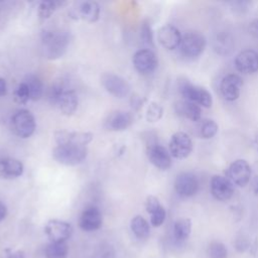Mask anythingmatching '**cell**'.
<instances>
[{"label": "cell", "mask_w": 258, "mask_h": 258, "mask_svg": "<svg viewBox=\"0 0 258 258\" xmlns=\"http://www.w3.org/2000/svg\"><path fill=\"white\" fill-rule=\"evenodd\" d=\"M94 138L93 133L85 131L58 130L54 132V140L57 145L87 146Z\"/></svg>", "instance_id": "13"}, {"label": "cell", "mask_w": 258, "mask_h": 258, "mask_svg": "<svg viewBox=\"0 0 258 258\" xmlns=\"http://www.w3.org/2000/svg\"><path fill=\"white\" fill-rule=\"evenodd\" d=\"M88 155L87 146L56 145L52 149V157L60 164L74 166L82 163Z\"/></svg>", "instance_id": "3"}, {"label": "cell", "mask_w": 258, "mask_h": 258, "mask_svg": "<svg viewBox=\"0 0 258 258\" xmlns=\"http://www.w3.org/2000/svg\"><path fill=\"white\" fill-rule=\"evenodd\" d=\"M182 34L180 31L171 24L161 26L157 31V40L167 50H173L179 47Z\"/></svg>", "instance_id": "19"}, {"label": "cell", "mask_w": 258, "mask_h": 258, "mask_svg": "<svg viewBox=\"0 0 258 258\" xmlns=\"http://www.w3.org/2000/svg\"><path fill=\"white\" fill-rule=\"evenodd\" d=\"M235 67L239 73L252 75L258 72V52L254 49H244L235 57Z\"/></svg>", "instance_id": "18"}, {"label": "cell", "mask_w": 258, "mask_h": 258, "mask_svg": "<svg viewBox=\"0 0 258 258\" xmlns=\"http://www.w3.org/2000/svg\"><path fill=\"white\" fill-rule=\"evenodd\" d=\"M23 163L14 157L0 158V178L14 179L22 175Z\"/></svg>", "instance_id": "21"}, {"label": "cell", "mask_w": 258, "mask_h": 258, "mask_svg": "<svg viewBox=\"0 0 258 258\" xmlns=\"http://www.w3.org/2000/svg\"><path fill=\"white\" fill-rule=\"evenodd\" d=\"M252 190L255 195H258V176H255L253 179H252Z\"/></svg>", "instance_id": "41"}, {"label": "cell", "mask_w": 258, "mask_h": 258, "mask_svg": "<svg viewBox=\"0 0 258 258\" xmlns=\"http://www.w3.org/2000/svg\"><path fill=\"white\" fill-rule=\"evenodd\" d=\"M162 115H163V108L160 104L156 102H151L148 105L146 114H145L146 120L148 122H151V123L157 122L162 118Z\"/></svg>", "instance_id": "32"}, {"label": "cell", "mask_w": 258, "mask_h": 258, "mask_svg": "<svg viewBox=\"0 0 258 258\" xmlns=\"http://www.w3.org/2000/svg\"><path fill=\"white\" fill-rule=\"evenodd\" d=\"M103 217L101 211L94 206L87 207L81 214L79 226L83 231L94 232L102 227Z\"/></svg>", "instance_id": "20"}, {"label": "cell", "mask_w": 258, "mask_h": 258, "mask_svg": "<svg viewBox=\"0 0 258 258\" xmlns=\"http://www.w3.org/2000/svg\"><path fill=\"white\" fill-rule=\"evenodd\" d=\"M194 148L191 138L185 132L178 131L172 134L168 143V151L175 159H184L189 156Z\"/></svg>", "instance_id": "8"}, {"label": "cell", "mask_w": 258, "mask_h": 258, "mask_svg": "<svg viewBox=\"0 0 258 258\" xmlns=\"http://www.w3.org/2000/svg\"><path fill=\"white\" fill-rule=\"evenodd\" d=\"M191 233V221L188 218L177 219L172 227V234L177 242L185 241Z\"/></svg>", "instance_id": "24"}, {"label": "cell", "mask_w": 258, "mask_h": 258, "mask_svg": "<svg viewBox=\"0 0 258 258\" xmlns=\"http://www.w3.org/2000/svg\"><path fill=\"white\" fill-rule=\"evenodd\" d=\"M69 246L67 242H50L45 248L46 258H68Z\"/></svg>", "instance_id": "28"}, {"label": "cell", "mask_w": 258, "mask_h": 258, "mask_svg": "<svg viewBox=\"0 0 258 258\" xmlns=\"http://www.w3.org/2000/svg\"><path fill=\"white\" fill-rule=\"evenodd\" d=\"M48 99L51 105L57 107L64 116L74 115L78 109L79 99L77 93L68 89L61 83H55L50 87Z\"/></svg>", "instance_id": "2"}, {"label": "cell", "mask_w": 258, "mask_h": 258, "mask_svg": "<svg viewBox=\"0 0 258 258\" xmlns=\"http://www.w3.org/2000/svg\"><path fill=\"white\" fill-rule=\"evenodd\" d=\"M243 86L242 78L237 74L226 75L220 83V92L222 97L229 102H233L240 97Z\"/></svg>", "instance_id": "17"}, {"label": "cell", "mask_w": 258, "mask_h": 258, "mask_svg": "<svg viewBox=\"0 0 258 258\" xmlns=\"http://www.w3.org/2000/svg\"><path fill=\"white\" fill-rule=\"evenodd\" d=\"M233 184L245 186L251 180V166L245 159H236L228 168L227 176Z\"/></svg>", "instance_id": "15"}, {"label": "cell", "mask_w": 258, "mask_h": 258, "mask_svg": "<svg viewBox=\"0 0 258 258\" xmlns=\"http://www.w3.org/2000/svg\"><path fill=\"white\" fill-rule=\"evenodd\" d=\"M130 228L138 239H146L150 234V226L142 216H135L130 222Z\"/></svg>", "instance_id": "25"}, {"label": "cell", "mask_w": 258, "mask_h": 258, "mask_svg": "<svg viewBox=\"0 0 258 258\" xmlns=\"http://www.w3.org/2000/svg\"><path fill=\"white\" fill-rule=\"evenodd\" d=\"M148 160L158 169L166 170L171 166V155L163 145L158 143H150L146 148Z\"/></svg>", "instance_id": "16"}, {"label": "cell", "mask_w": 258, "mask_h": 258, "mask_svg": "<svg viewBox=\"0 0 258 258\" xmlns=\"http://www.w3.org/2000/svg\"><path fill=\"white\" fill-rule=\"evenodd\" d=\"M206 45L207 39L203 33L196 30H188L182 34L179 48L183 56L195 58L204 52Z\"/></svg>", "instance_id": "4"}, {"label": "cell", "mask_w": 258, "mask_h": 258, "mask_svg": "<svg viewBox=\"0 0 258 258\" xmlns=\"http://www.w3.org/2000/svg\"><path fill=\"white\" fill-rule=\"evenodd\" d=\"M23 82L26 84L29 94H30V100L37 101L42 97L43 94V84L41 80L35 76V75H28Z\"/></svg>", "instance_id": "26"}, {"label": "cell", "mask_w": 258, "mask_h": 258, "mask_svg": "<svg viewBox=\"0 0 258 258\" xmlns=\"http://www.w3.org/2000/svg\"><path fill=\"white\" fill-rule=\"evenodd\" d=\"M13 99L19 105H24L30 100L29 90L24 82H21L16 86L13 92Z\"/></svg>", "instance_id": "31"}, {"label": "cell", "mask_w": 258, "mask_h": 258, "mask_svg": "<svg viewBox=\"0 0 258 258\" xmlns=\"http://www.w3.org/2000/svg\"><path fill=\"white\" fill-rule=\"evenodd\" d=\"M176 111L179 115L191 120L199 121L202 117V108L198 104H195L189 101H181L176 104Z\"/></svg>", "instance_id": "23"}, {"label": "cell", "mask_w": 258, "mask_h": 258, "mask_svg": "<svg viewBox=\"0 0 258 258\" xmlns=\"http://www.w3.org/2000/svg\"><path fill=\"white\" fill-rule=\"evenodd\" d=\"M162 205L160 204L159 200L155 196H148L145 201V209L146 212L150 215L157 209H159Z\"/></svg>", "instance_id": "35"}, {"label": "cell", "mask_w": 258, "mask_h": 258, "mask_svg": "<svg viewBox=\"0 0 258 258\" xmlns=\"http://www.w3.org/2000/svg\"><path fill=\"white\" fill-rule=\"evenodd\" d=\"M218 130H219V126L217 122L214 121L213 119H207L202 123L200 134L204 139H211L218 133Z\"/></svg>", "instance_id": "29"}, {"label": "cell", "mask_w": 258, "mask_h": 258, "mask_svg": "<svg viewBox=\"0 0 258 258\" xmlns=\"http://www.w3.org/2000/svg\"><path fill=\"white\" fill-rule=\"evenodd\" d=\"M180 95L185 101L192 102L204 108H210L213 104L212 94L205 88L183 82L179 85Z\"/></svg>", "instance_id": "6"}, {"label": "cell", "mask_w": 258, "mask_h": 258, "mask_svg": "<svg viewBox=\"0 0 258 258\" xmlns=\"http://www.w3.org/2000/svg\"><path fill=\"white\" fill-rule=\"evenodd\" d=\"M101 83L105 90L112 96L123 99L130 93V85L126 79L112 73H106L101 78Z\"/></svg>", "instance_id": "9"}, {"label": "cell", "mask_w": 258, "mask_h": 258, "mask_svg": "<svg viewBox=\"0 0 258 258\" xmlns=\"http://www.w3.org/2000/svg\"><path fill=\"white\" fill-rule=\"evenodd\" d=\"M200 187V181L192 172H180L174 180V190L180 198L187 199L195 196Z\"/></svg>", "instance_id": "10"}, {"label": "cell", "mask_w": 258, "mask_h": 258, "mask_svg": "<svg viewBox=\"0 0 258 258\" xmlns=\"http://www.w3.org/2000/svg\"><path fill=\"white\" fill-rule=\"evenodd\" d=\"M44 233L50 242H67L73 234V227L66 221L52 219L44 226Z\"/></svg>", "instance_id": "11"}, {"label": "cell", "mask_w": 258, "mask_h": 258, "mask_svg": "<svg viewBox=\"0 0 258 258\" xmlns=\"http://www.w3.org/2000/svg\"><path fill=\"white\" fill-rule=\"evenodd\" d=\"M7 93V84L6 81L0 77V97L5 96Z\"/></svg>", "instance_id": "39"}, {"label": "cell", "mask_w": 258, "mask_h": 258, "mask_svg": "<svg viewBox=\"0 0 258 258\" xmlns=\"http://www.w3.org/2000/svg\"><path fill=\"white\" fill-rule=\"evenodd\" d=\"M210 190L214 199L220 202L229 201L235 191L233 182L226 176L215 174L210 181Z\"/></svg>", "instance_id": "14"}, {"label": "cell", "mask_w": 258, "mask_h": 258, "mask_svg": "<svg viewBox=\"0 0 258 258\" xmlns=\"http://www.w3.org/2000/svg\"><path fill=\"white\" fill-rule=\"evenodd\" d=\"M134 117L131 112L115 111L109 115L106 124L107 128L112 131H124L131 126Z\"/></svg>", "instance_id": "22"}, {"label": "cell", "mask_w": 258, "mask_h": 258, "mask_svg": "<svg viewBox=\"0 0 258 258\" xmlns=\"http://www.w3.org/2000/svg\"><path fill=\"white\" fill-rule=\"evenodd\" d=\"M66 2H59V1H41L38 5L37 14L40 21H45L61 6L66 5Z\"/></svg>", "instance_id": "27"}, {"label": "cell", "mask_w": 258, "mask_h": 258, "mask_svg": "<svg viewBox=\"0 0 258 258\" xmlns=\"http://www.w3.org/2000/svg\"><path fill=\"white\" fill-rule=\"evenodd\" d=\"M11 128L19 138L30 137L36 129V121L33 114L26 109L16 111L11 118Z\"/></svg>", "instance_id": "5"}, {"label": "cell", "mask_w": 258, "mask_h": 258, "mask_svg": "<svg viewBox=\"0 0 258 258\" xmlns=\"http://www.w3.org/2000/svg\"><path fill=\"white\" fill-rule=\"evenodd\" d=\"M257 150H258V141H257Z\"/></svg>", "instance_id": "42"}, {"label": "cell", "mask_w": 258, "mask_h": 258, "mask_svg": "<svg viewBox=\"0 0 258 258\" xmlns=\"http://www.w3.org/2000/svg\"><path fill=\"white\" fill-rule=\"evenodd\" d=\"M140 36L142 41L147 45H153V32L150 24L147 21H144L140 28Z\"/></svg>", "instance_id": "34"}, {"label": "cell", "mask_w": 258, "mask_h": 258, "mask_svg": "<svg viewBox=\"0 0 258 258\" xmlns=\"http://www.w3.org/2000/svg\"><path fill=\"white\" fill-rule=\"evenodd\" d=\"M208 255L210 258H227L228 250L222 242L213 241L209 244Z\"/></svg>", "instance_id": "30"}, {"label": "cell", "mask_w": 258, "mask_h": 258, "mask_svg": "<svg viewBox=\"0 0 258 258\" xmlns=\"http://www.w3.org/2000/svg\"><path fill=\"white\" fill-rule=\"evenodd\" d=\"M132 62L137 72L143 75H148L155 71L158 64V59L156 54L150 48H141L133 54Z\"/></svg>", "instance_id": "12"}, {"label": "cell", "mask_w": 258, "mask_h": 258, "mask_svg": "<svg viewBox=\"0 0 258 258\" xmlns=\"http://www.w3.org/2000/svg\"><path fill=\"white\" fill-rule=\"evenodd\" d=\"M7 216V207L0 202V222H2Z\"/></svg>", "instance_id": "40"}, {"label": "cell", "mask_w": 258, "mask_h": 258, "mask_svg": "<svg viewBox=\"0 0 258 258\" xmlns=\"http://www.w3.org/2000/svg\"><path fill=\"white\" fill-rule=\"evenodd\" d=\"M6 258H25V256H24L23 251L17 250V251H13V252L8 253L6 255Z\"/></svg>", "instance_id": "38"}, {"label": "cell", "mask_w": 258, "mask_h": 258, "mask_svg": "<svg viewBox=\"0 0 258 258\" xmlns=\"http://www.w3.org/2000/svg\"><path fill=\"white\" fill-rule=\"evenodd\" d=\"M101 8L95 1H78L69 10V15L74 20H84L94 23L99 20Z\"/></svg>", "instance_id": "7"}, {"label": "cell", "mask_w": 258, "mask_h": 258, "mask_svg": "<svg viewBox=\"0 0 258 258\" xmlns=\"http://www.w3.org/2000/svg\"><path fill=\"white\" fill-rule=\"evenodd\" d=\"M165 218H166V211L163 208V206H161L159 209H157L152 214H150V224L153 227H160L164 223Z\"/></svg>", "instance_id": "33"}, {"label": "cell", "mask_w": 258, "mask_h": 258, "mask_svg": "<svg viewBox=\"0 0 258 258\" xmlns=\"http://www.w3.org/2000/svg\"><path fill=\"white\" fill-rule=\"evenodd\" d=\"M131 105H132L133 109L138 110L142 105V100L139 97H132L131 98Z\"/></svg>", "instance_id": "37"}, {"label": "cell", "mask_w": 258, "mask_h": 258, "mask_svg": "<svg viewBox=\"0 0 258 258\" xmlns=\"http://www.w3.org/2000/svg\"><path fill=\"white\" fill-rule=\"evenodd\" d=\"M113 256H114V252L110 248H105L97 254L98 258H113Z\"/></svg>", "instance_id": "36"}, {"label": "cell", "mask_w": 258, "mask_h": 258, "mask_svg": "<svg viewBox=\"0 0 258 258\" xmlns=\"http://www.w3.org/2000/svg\"><path fill=\"white\" fill-rule=\"evenodd\" d=\"M70 32L59 28L44 29L41 33V49L44 57L53 60L61 57L70 44Z\"/></svg>", "instance_id": "1"}]
</instances>
